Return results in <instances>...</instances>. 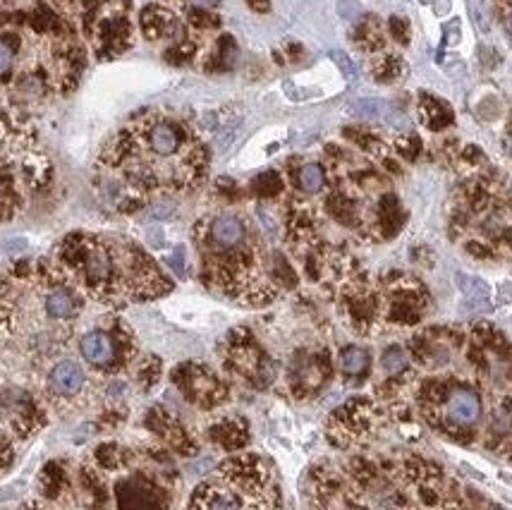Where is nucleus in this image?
Listing matches in <instances>:
<instances>
[{"mask_svg": "<svg viewBox=\"0 0 512 510\" xmlns=\"http://www.w3.org/2000/svg\"><path fill=\"white\" fill-rule=\"evenodd\" d=\"M113 163L134 185L185 192L204 180L209 151L185 120L149 113L115 139Z\"/></svg>", "mask_w": 512, "mask_h": 510, "instance_id": "1", "label": "nucleus"}, {"mask_svg": "<svg viewBox=\"0 0 512 510\" xmlns=\"http://www.w3.org/2000/svg\"><path fill=\"white\" fill-rule=\"evenodd\" d=\"M58 273L99 300H149L168 293L161 269L130 242L72 235L60 245Z\"/></svg>", "mask_w": 512, "mask_h": 510, "instance_id": "2", "label": "nucleus"}, {"mask_svg": "<svg viewBox=\"0 0 512 510\" xmlns=\"http://www.w3.org/2000/svg\"><path fill=\"white\" fill-rule=\"evenodd\" d=\"M467 178L450 197V235L477 259L512 257V182L477 147L465 149Z\"/></svg>", "mask_w": 512, "mask_h": 510, "instance_id": "3", "label": "nucleus"}, {"mask_svg": "<svg viewBox=\"0 0 512 510\" xmlns=\"http://www.w3.org/2000/svg\"><path fill=\"white\" fill-rule=\"evenodd\" d=\"M201 276L218 285L225 295L252 305H266L276 295L266 276L259 242L247 221L237 214H216L197 226Z\"/></svg>", "mask_w": 512, "mask_h": 510, "instance_id": "4", "label": "nucleus"}, {"mask_svg": "<svg viewBox=\"0 0 512 510\" xmlns=\"http://www.w3.org/2000/svg\"><path fill=\"white\" fill-rule=\"evenodd\" d=\"M417 408L438 434L472 443L484 417L479 386L465 376H434L419 388Z\"/></svg>", "mask_w": 512, "mask_h": 510, "instance_id": "5", "label": "nucleus"}, {"mask_svg": "<svg viewBox=\"0 0 512 510\" xmlns=\"http://www.w3.org/2000/svg\"><path fill=\"white\" fill-rule=\"evenodd\" d=\"M393 475L400 479L402 487L412 491L417 506H465L457 484L434 463H426L422 458H405Z\"/></svg>", "mask_w": 512, "mask_h": 510, "instance_id": "6", "label": "nucleus"}, {"mask_svg": "<svg viewBox=\"0 0 512 510\" xmlns=\"http://www.w3.org/2000/svg\"><path fill=\"white\" fill-rule=\"evenodd\" d=\"M221 487L240 501V506H276V499H268L271 491V472L256 455H237L228 463L218 467V479Z\"/></svg>", "mask_w": 512, "mask_h": 510, "instance_id": "7", "label": "nucleus"}, {"mask_svg": "<svg viewBox=\"0 0 512 510\" xmlns=\"http://www.w3.org/2000/svg\"><path fill=\"white\" fill-rule=\"evenodd\" d=\"M381 319L390 321L395 326H412L429 309V293L417 278L398 273L383 285V293H379Z\"/></svg>", "mask_w": 512, "mask_h": 510, "instance_id": "8", "label": "nucleus"}, {"mask_svg": "<svg viewBox=\"0 0 512 510\" xmlns=\"http://www.w3.org/2000/svg\"><path fill=\"white\" fill-rule=\"evenodd\" d=\"M180 391L185 393L187 400L201 408H216L218 403L225 400V386L211 369L201 367V364H182L175 372Z\"/></svg>", "mask_w": 512, "mask_h": 510, "instance_id": "9", "label": "nucleus"}, {"mask_svg": "<svg viewBox=\"0 0 512 510\" xmlns=\"http://www.w3.org/2000/svg\"><path fill=\"white\" fill-rule=\"evenodd\" d=\"M376 415L379 412L374 410V405L367 403V400H352L345 408H340L333 417V434H340V446H347L350 441L359 439V436L369 434L371 427H374Z\"/></svg>", "mask_w": 512, "mask_h": 510, "instance_id": "10", "label": "nucleus"}, {"mask_svg": "<svg viewBox=\"0 0 512 510\" xmlns=\"http://www.w3.org/2000/svg\"><path fill=\"white\" fill-rule=\"evenodd\" d=\"M228 364L245 379H259L264 376L266 357L247 331H235L233 336H228Z\"/></svg>", "mask_w": 512, "mask_h": 510, "instance_id": "11", "label": "nucleus"}, {"mask_svg": "<svg viewBox=\"0 0 512 510\" xmlns=\"http://www.w3.org/2000/svg\"><path fill=\"white\" fill-rule=\"evenodd\" d=\"M84 384H87V376H84V369L79 367L77 362L63 360L58 362L56 367L48 374V388H51L53 396L58 398H75L82 393Z\"/></svg>", "mask_w": 512, "mask_h": 510, "instance_id": "12", "label": "nucleus"}, {"mask_svg": "<svg viewBox=\"0 0 512 510\" xmlns=\"http://www.w3.org/2000/svg\"><path fill=\"white\" fill-rule=\"evenodd\" d=\"M113 333L106 331H91L82 338L79 348H82L84 360L94 364V367H111L118 360V340H113Z\"/></svg>", "mask_w": 512, "mask_h": 510, "instance_id": "13", "label": "nucleus"}, {"mask_svg": "<svg viewBox=\"0 0 512 510\" xmlns=\"http://www.w3.org/2000/svg\"><path fill=\"white\" fill-rule=\"evenodd\" d=\"M417 113H419V120H422V125L429 127L431 132H443L448 130V127H453L455 123L453 108H450L443 99H438V96L426 94V91L419 94Z\"/></svg>", "mask_w": 512, "mask_h": 510, "instance_id": "14", "label": "nucleus"}, {"mask_svg": "<svg viewBox=\"0 0 512 510\" xmlns=\"http://www.w3.org/2000/svg\"><path fill=\"white\" fill-rule=\"evenodd\" d=\"M142 32L146 39H163V36H173L180 32V24L175 20V15L168 8H161V5H149L142 12Z\"/></svg>", "mask_w": 512, "mask_h": 510, "instance_id": "15", "label": "nucleus"}, {"mask_svg": "<svg viewBox=\"0 0 512 510\" xmlns=\"http://www.w3.org/2000/svg\"><path fill=\"white\" fill-rule=\"evenodd\" d=\"M352 41H355L364 53H371V56H376V53L383 51L386 39H383V27L379 17L374 15L364 17V20L355 27V32H352Z\"/></svg>", "mask_w": 512, "mask_h": 510, "instance_id": "16", "label": "nucleus"}, {"mask_svg": "<svg viewBox=\"0 0 512 510\" xmlns=\"http://www.w3.org/2000/svg\"><path fill=\"white\" fill-rule=\"evenodd\" d=\"M328 376V362L323 357H314V360H307L300 364V369L295 372L297 391L300 393H314L319 391L323 381Z\"/></svg>", "mask_w": 512, "mask_h": 510, "instance_id": "17", "label": "nucleus"}, {"mask_svg": "<svg viewBox=\"0 0 512 510\" xmlns=\"http://www.w3.org/2000/svg\"><path fill=\"white\" fill-rule=\"evenodd\" d=\"M371 72H374V80L381 84H393L405 77L407 72V63L402 60L398 53H386L379 51L376 53L374 65H371Z\"/></svg>", "mask_w": 512, "mask_h": 510, "instance_id": "18", "label": "nucleus"}, {"mask_svg": "<svg viewBox=\"0 0 512 510\" xmlns=\"http://www.w3.org/2000/svg\"><path fill=\"white\" fill-rule=\"evenodd\" d=\"M211 439L223 446L225 451H237L247 443V427L240 420H223L211 429Z\"/></svg>", "mask_w": 512, "mask_h": 510, "instance_id": "19", "label": "nucleus"}, {"mask_svg": "<svg viewBox=\"0 0 512 510\" xmlns=\"http://www.w3.org/2000/svg\"><path fill=\"white\" fill-rule=\"evenodd\" d=\"M295 182L302 192L319 194L326 187V168L321 163H302L295 173Z\"/></svg>", "mask_w": 512, "mask_h": 510, "instance_id": "20", "label": "nucleus"}, {"mask_svg": "<svg viewBox=\"0 0 512 510\" xmlns=\"http://www.w3.org/2000/svg\"><path fill=\"white\" fill-rule=\"evenodd\" d=\"M340 369H343V374L347 376L367 374L369 369L367 350L357 348V345H350V348L340 350Z\"/></svg>", "mask_w": 512, "mask_h": 510, "instance_id": "21", "label": "nucleus"}, {"mask_svg": "<svg viewBox=\"0 0 512 510\" xmlns=\"http://www.w3.org/2000/svg\"><path fill=\"white\" fill-rule=\"evenodd\" d=\"M381 367L388 376H400L407 372V367H410V357H407L405 350L398 348V345H393V348L383 352Z\"/></svg>", "mask_w": 512, "mask_h": 510, "instance_id": "22", "label": "nucleus"}, {"mask_svg": "<svg viewBox=\"0 0 512 510\" xmlns=\"http://www.w3.org/2000/svg\"><path fill=\"white\" fill-rule=\"evenodd\" d=\"M393 151L398 156H402V159L414 161L419 156V151H422V139H419L417 135H412V132H407V135L395 137Z\"/></svg>", "mask_w": 512, "mask_h": 510, "instance_id": "23", "label": "nucleus"}, {"mask_svg": "<svg viewBox=\"0 0 512 510\" xmlns=\"http://www.w3.org/2000/svg\"><path fill=\"white\" fill-rule=\"evenodd\" d=\"M254 190L261 194V197H273V194H278L283 190V180H280V175L276 170H268V173L259 175V178L254 180Z\"/></svg>", "mask_w": 512, "mask_h": 510, "instance_id": "24", "label": "nucleus"}, {"mask_svg": "<svg viewBox=\"0 0 512 510\" xmlns=\"http://www.w3.org/2000/svg\"><path fill=\"white\" fill-rule=\"evenodd\" d=\"M491 5L498 17V24H501L505 39H508L512 46V0H491Z\"/></svg>", "mask_w": 512, "mask_h": 510, "instance_id": "25", "label": "nucleus"}, {"mask_svg": "<svg viewBox=\"0 0 512 510\" xmlns=\"http://www.w3.org/2000/svg\"><path fill=\"white\" fill-rule=\"evenodd\" d=\"M460 288L462 293H465L469 300H489V288H486L484 281H479V278H472V276H465V273H460Z\"/></svg>", "mask_w": 512, "mask_h": 510, "instance_id": "26", "label": "nucleus"}, {"mask_svg": "<svg viewBox=\"0 0 512 510\" xmlns=\"http://www.w3.org/2000/svg\"><path fill=\"white\" fill-rule=\"evenodd\" d=\"M388 27H390V34H393V39L398 41V44H402V46L410 44V22H407L405 17H390Z\"/></svg>", "mask_w": 512, "mask_h": 510, "instance_id": "27", "label": "nucleus"}, {"mask_svg": "<svg viewBox=\"0 0 512 510\" xmlns=\"http://www.w3.org/2000/svg\"><path fill=\"white\" fill-rule=\"evenodd\" d=\"M173 5L180 10H216L221 5V0H173Z\"/></svg>", "mask_w": 512, "mask_h": 510, "instance_id": "28", "label": "nucleus"}, {"mask_svg": "<svg viewBox=\"0 0 512 510\" xmlns=\"http://www.w3.org/2000/svg\"><path fill=\"white\" fill-rule=\"evenodd\" d=\"M12 58H15V51L0 39V75H5L12 68Z\"/></svg>", "mask_w": 512, "mask_h": 510, "instance_id": "29", "label": "nucleus"}, {"mask_svg": "<svg viewBox=\"0 0 512 510\" xmlns=\"http://www.w3.org/2000/svg\"><path fill=\"white\" fill-rule=\"evenodd\" d=\"M10 460H12L10 441L5 439V436H0V470H3V467H8Z\"/></svg>", "mask_w": 512, "mask_h": 510, "instance_id": "30", "label": "nucleus"}, {"mask_svg": "<svg viewBox=\"0 0 512 510\" xmlns=\"http://www.w3.org/2000/svg\"><path fill=\"white\" fill-rule=\"evenodd\" d=\"M333 58H335V63L345 70L347 77H355V65L350 63V58H347L345 53H333Z\"/></svg>", "mask_w": 512, "mask_h": 510, "instance_id": "31", "label": "nucleus"}, {"mask_svg": "<svg viewBox=\"0 0 512 510\" xmlns=\"http://www.w3.org/2000/svg\"><path fill=\"white\" fill-rule=\"evenodd\" d=\"M247 5L254 12H259V15H264V12L271 10V0H247Z\"/></svg>", "mask_w": 512, "mask_h": 510, "instance_id": "32", "label": "nucleus"}, {"mask_svg": "<svg viewBox=\"0 0 512 510\" xmlns=\"http://www.w3.org/2000/svg\"><path fill=\"white\" fill-rule=\"evenodd\" d=\"M505 149H508V154L512 156V120H510V125H508V130H505Z\"/></svg>", "mask_w": 512, "mask_h": 510, "instance_id": "33", "label": "nucleus"}]
</instances>
